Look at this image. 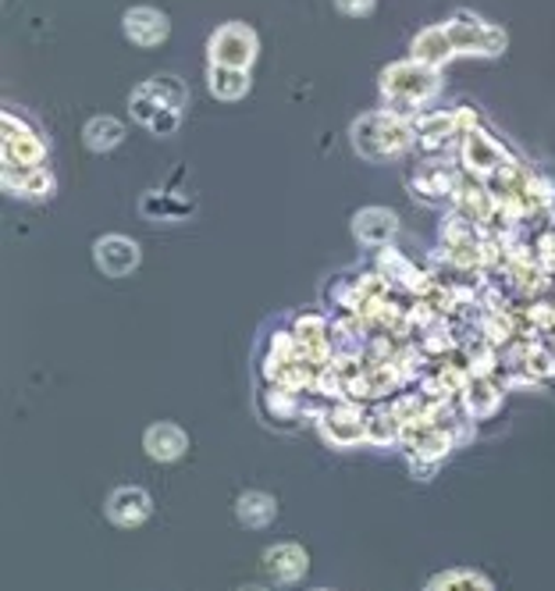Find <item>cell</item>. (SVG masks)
Instances as JSON below:
<instances>
[{
	"instance_id": "obj_1",
	"label": "cell",
	"mask_w": 555,
	"mask_h": 591,
	"mask_svg": "<svg viewBox=\"0 0 555 591\" xmlns=\"http://www.w3.org/2000/svg\"><path fill=\"white\" fill-rule=\"evenodd\" d=\"M413 118L395 111H370L352 122V147L367 161H389L413 147Z\"/></svg>"
},
{
	"instance_id": "obj_2",
	"label": "cell",
	"mask_w": 555,
	"mask_h": 591,
	"mask_svg": "<svg viewBox=\"0 0 555 591\" xmlns=\"http://www.w3.org/2000/svg\"><path fill=\"white\" fill-rule=\"evenodd\" d=\"M441 86V71L424 65V61H398L381 71V93L392 104L395 114H406L413 107H420L424 100H431Z\"/></svg>"
},
{
	"instance_id": "obj_3",
	"label": "cell",
	"mask_w": 555,
	"mask_h": 591,
	"mask_svg": "<svg viewBox=\"0 0 555 591\" xmlns=\"http://www.w3.org/2000/svg\"><path fill=\"white\" fill-rule=\"evenodd\" d=\"M470 128H477V118H474V111H466V107L420 114V118H413V139H417L420 150L438 154V150H446L452 139H463Z\"/></svg>"
},
{
	"instance_id": "obj_4",
	"label": "cell",
	"mask_w": 555,
	"mask_h": 591,
	"mask_svg": "<svg viewBox=\"0 0 555 591\" xmlns=\"http://www.w3.org/2000/svg\"><path fill=\"white\" fill-rule=\"evenodd\" d=\"M446 36H449L452 57L455 54L492 57V54H502L506 50V33H502V29L481 22V19H474V14H466V11H460L452 22H446Z\"/></svg>"
},
{
	"instance_id": "obj_5",
	"label": "cell",
	"mask_w": 555,
	"mask_h": 591,
	"mask_svg": "<svg viewBox=\"0 0 555 591\" xmlns=\"http://www.w3.org/2000/svg\"><path fill=\"white\" fill-rule=\"evenodd\" d=\"M256 50H261V43H256V33H253L250 25H242V22L221 25L218 33L210 36V43H207L210 65L242 68V71H250Z\"/></svg>"
},
{
	"instance_id": "obj_6",
	"label": "cell",
	"mask_w": 555,
	"mask_h": 591,
	"mask_svg": "<svg viewBox=\"0 0 555 591\" xmlns=\"http://www.w3.org/2000/svg\"><path fill=\"white\" fill-rule=\"evenodd\" d=\"M406 185L413 196L424 200V204H455V193H460V185H463V171H455L446 161H427L420 168H413Z\"/></svg>"
},
{
	"instance_id": "obj_7",
	"label": "cell",
	"mask_w": 555,
	"mask_h": 591,
	"mask_svg": "<svg viewBox=\"0 0 555 591\" xmlns=\"http://www.w3.org/2000/svg\"><path fill=\"white\" fill-rule=\"evenodd\" d=\"M4 164L11 168H39L43 157H47V143L39 139V133H33V125L25 118H14L8 111L4 118Z\"/></svg>"
},
{
	"instance_id": "obj_8",
	"label": "cell",
	"mask_w": 555,
	"mask_h": 591,
	"mask_svg": "<svg viewBox=\"0 0 555 591\" xmlns=\"http://www.w3.org/2000/svg\"><path fill=\"white\" fill-rule=\"evenodd\" d=\"M509 161V154L502 143H495L492 136H484L481 128H470L463 136V164L470 175L477 179H488L495 168H502Z\"/></svg>"
},
{
	"instance_id": "obj_9",
	"label": "cell",
	"mask_w": 555,
	"mask_h": 591,
	"mask_svg": "<svg viewBox=\"0 0 555 591\" xmlns=\"http://www.w3.org/2000/svg\"><path fill=\"white\" fill-rule=\"evenodd\" d=\"M93 257H96V268L104 271V275L122 279V275H128V271H136L139 247L125 236H104V239H96Z\"/></svg>"
},
{
	"instance_id": "obj_10",
	"label": "cell",
	"mask_w": 555,
	"mask_h": 591,
	"mask_svg": "<svg viewBox=\"0 0 555 591\" xmlns=\"http://www.w3.org/2000/svg\"><path fill=\"white\" fill-rule=\"evenodd\" d=\"M167 14L157 8H132L125 11V36L139 43V47H157V43L167 39Z\"/></svg>"
},
{
	"instance_id": "obj_11",
	"label": "cell",
	"mask_w": 555,
	"mask_h": 591,
	"mask_svg": "<svg viewBox=\"0 0 555 591\" xmlns=\"http://www.w3.org/2000/svg\"><path fill=\"white\" fill-rule=\"evenodd\" d=\"M352 232L360 242H367V247H384V242H392V236L398 232V218L384 207H367L352 218Z\"/></svg>"
},
{
	"instance_id": "obj_12",
	"label": "cell",
	"mask_w": 555,
	"mask_h": 591,
	"mask_svg": "<svg viewBox=\"0 0 555 591\" xmlns=\"http://www.w3.org/2000/svg\"><path fill=\"white\" fill-rule=\"evenodd\" d=\"M107 516L122 527H136L150 516V496L142 488H118L107 502Z\"/></svg>"
},
{
	"instance_id": "obj_13",
	"label": "cell",
	"mask_w": 555,
	"mask_h": 591,
	"mask_svg": "<svg viewBox=\"0 0 555 591\" xmlns=\"http://www.w3.org/2000/svg\"><path fill=\"white\" fill-rule=\"evenodd\" d=\"M4 190L14 196H25V200H39L54 190V179L47 168H11L4 164Z\"/></svg>"
},
{
	"instance_id": "obj_14",
	"label": "cell",
	"mask_w": 555,
	"mask_h": 591,
	"mask_svg": "<svg viewBox=\"0 0 555 591\" xmlns=\"http://www.w3.org/2000/svg\"><path fill=\"white\" fill-rule=\"evenodd\" d=\"M264 567L275 573L278 581H299L307 573V553L299 545H275V549L264 553Z\"/></svg>"
},
{
	"instance_id": "obj_15",
	"label": "cell",
	"mask_w": 555,
	"mask_h": 591,
	"mask_svg": "<svg viewBox=\"0 0 555 591\" xmlns=\"http://www.w3.org/2000/svg\"><path fill=\"white\" fill-rule=\"evenodd\" d=\"M413 61H424L431 68H441L446 61H452V47H449V36H446V25H431L413 39Z\"/></svg>"
},
{
	"instance_id": "obj_16",
	"label": "cell",
	"mask_w": 555,
	"mask_h": 591,
	"mask_svg": "<svg viewBox=\"0 0 555 591\" xmlns=\"http://www.w3.org/2000/svg\"><path fill=\"white\" fill-rule=\"evenodd\" d=\"M122 139H125V125L118 118H111V114H96V118H90L82 128V143L96 154L114 150Z\"/></svg>"
},
{
	"instance_id": "obj_17",
	"label": "cell",
	"mask_w": 555,
	"mask_h": 591,
	"mask_svg": "<svg viewBox=\"0 0 555 591\" xmlns=\"http://www.w3.org/2000/svg\"><path fill=\"white\" fill-rule=\"evenodd\" d=\"M210 93L218 100H239L250 93V71L242 68H224V65H210Z\"/></svg>"
},
{
	"instance_id": "obj_18",
	"label": "cell",
	"mask_w": 555,
	"mask_h": 591,
	"mask_svg": "<svg viewBox=\"0 0 555 591\" xmlns=\"http://www.w3.org/2000/svg\"><path fill=\"white\" fill-rule=\"evenodd\" d=\"M185 445H189V439L175 424H153L147 431V453L153 459H178L185 453Z\"/></svg>"
},
{
	"instance_id": "obj_19",
	"label": "cell",
	"mask_w": 555,
	"mask_h": 591,
	"mask_svg": "<svg viewBox=\"0 0 555 591\" xmlns=\"http://www.w3.org/2000/svg\"><path fill=\"white\" fill-rule=\"evenodd\" d=\"M142 90L167 111H185V104H189V90H185V82L178 76H157L150 82H142Z\"/></svg>"
},
{
	"instance_id": "obj_20",
	"label": "cell",
	"mask_w": 555,
	"mask_h": 591,
	"mask_svg": "<svg viewBox=\"0 0 555 591\" xmlns=\"http://www.w3.org/2000/svg\"><path fill=\"white\" fill-rule=\"evenodd\" d=\"M235 510H239V521H242V524H250V527H267L270 521H275V513H278L275 499H270V496H261V492L242 496Z\"/></svg>"
},
{
	"instance_id": "obj_21",
	"label": "cell",
	"mask_w": 555,
	"mask_h": 591,
	"mask_svg": "<svg viewBox=\"0 0 555 591\" xmlns=\"http://www.w3.org/2000/svg\"><path fill=\"white\" fill-rule=\"evenodd\" d=\"M466 399H470V410H474L477 417H488V413L498 407V399H502V388H498L495 382H488V378L481 374V378L470 382Z\"/></svg>"
},
{
	"instance_id": "obj_22",
	"label": "cell",
	"mask_w": 555,
	"mask_h": 591,
	"mask_svg": "<svg viewBox=\"0 0 555 591\" xmlns=\"http://www.w3.org/2000/svg\"><path fill=\"white\" fill-rule=\"evenodd\" d=\"M142 214H150V218H182V214H193V204H189V200L171 204V196L147 193V196H142Z\"/></svg>"
},
{
	"instance_id": "obj_23",
	"label": "cell",
	"mask_w": 555,
	"mask_h": 591,
	"mask_svg": "<svg viewBox=\"0 0 555 591\" xmlns=\"http://www.w3.org/2000/svg\"><path fill=\"white\" fill-rule=\"evenodd\" d=\"M427 591H488V584L474 578V573H449V578H438Z\"/></svg>"
},
{
	"instance_id": "obj_24",
	"label": "cell",
	"mask_w": 555,
	"mask_h": 591,
	"mask_svg": "<svg viewBox=\"0 0 555 591\" xmlns=\"http://www.w3.org/2000/svg\"><path fill=\"white\" fill-rule=\"evenodd\" d=\"M178 122H182V111H164V114H157L153 118V125H150V133H157V136H171L178 128Z\"/></svg>"
},
{
	"instance_id": "obj_25",
	"label": "cell",
	"mask_w": 555,
	"mask_h": 591,
	"mask_svg": "<svg viewBox=\"0 0 555 591\" xmlns=\"http://www.w3.org/2000/svg\"><path fill=\"white\" fill-rule=\"evenodd\" d=\"M335 4L346 14H370L374 11V0H335Z\"/></svg>"
},
{
	"instance_id": "obj_26",
	"label": "cell",
	"mask_w": 555,
	"mask_h": 591,
	"mask_svg": "<svg viewBox=\"0 0 555 591\" xmlns=\"http://www.w3.org/2000/svg\"><path fill=\"white\" fill-rule=\"evenodd\" d=\"M246 591H261V588H246Z\"/></svg>"
}]
</instances>
